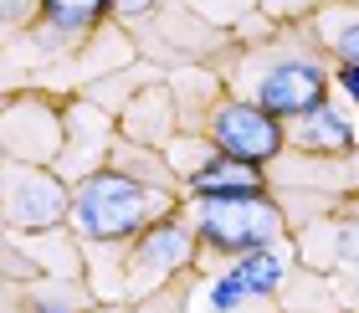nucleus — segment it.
<instances>
[{"mask_svg": "<svg viewBox=\"0 0 359 313\" xmlns=\"http://www.w3.org/2000/svg\"><path fill=\"white\" fill-rule=\"evenodd\" d=\"M159 211H165V190L139 185V180L123 175V170H97L72 195V221L88 241L139 237L144 226H154Z\"/></svg>", "mask_w": 359, "mask_h": 313, "instance_id": "1", "label": "nucleus"}, {"mask_svg": "<svg viewBox=\"0 0 359 313\" xmlns=\"http://www.w3.org/2000/svg\"><path fill=\"white\" fill-rule=\"evenodd\" d=\"M195 237L216 252H267V246L283 237V211H277L267 195H247V201H201V216H195Z\"/></svg>", "mask_w": 359, "mask_h": 313, "instance_id": "2", "label": "nucleus"}, {"mask_svg": "<svg viewBox=\"0 0 359 313\" xmlns=\"http://www.w3.org/2000/svg\"><path fill=\"white\" fill-rule=\"evenodd\" d=\"M283 124L272 119V113H262L252 103V98H231V103L216 108V119H210V149L226 154V159H241V164H272L277 154H283Z\"/></svg>", "mask_w": 359, "mask_h": 313, "instance_id": "3", "label": "nucleus"}, {"mask_svg": "<svg viewBox=\"0 0 359 313\" xmlns=\"http://www.w3.org/2000/svg\"><path fill=\"white\" fill-rule=\"evenodd\" d=\"M323 88H329V72H323L313 57H283V62H272V67L257 77L252 103L283 124V119L313 113L323 103Z\"/></svg>", "mask_w": 359, "mask_h": 313, "instance_id": "4", "label": "nucleus"}, {"mask_svg": "<svg viewBox=\"0 0 359 313\" xmlns=\"http://www.w3.org/2000/svg\"><path fill=\"white\" fill-rule=\"evenodd\" d=\"M190 246H195V226L180 221V216H165V221L144 226L134 252H128V288L154 293L165 277H175L190 262Z\"/></svg>", "mask_w": 359, "mask_h": 313, "instance_id": "5", "label": "nucleus"}, {"mask_svg": "<svg viewBox=\"0 0 359 313\" xmlns=\"http://www.w3.org/2000/svg\"><path fill=\"white\" fill-rule=\"evenodd\" d=\"M283 272H287V262L272 252H247L236 262V267H226V277H216L210 283V308L216 313H231L236 303H252V298H267V293L283 288Z\"/></svg>", "mask_w": 359, "mask_h": 313, "instance_id": "6", "label": "nucleus"}, {"mask_svg": "<svg viewBox=\"0 0 359 313\" xmlns=\"http://www.w3.org/2000/svg\"><path fill=\"white\" fill-rule=\"evenodd\" d=\"M62 185L46 175H31V170H15L11 185H6V216L26 232H41V226H57L62 216Z\"/></svg>", "mask_w": 359, "mask_h": 313, "instance_id": "7", "label": "nucleus"}, {"mask_svg": "<svg viewBox=\"0 0 359 313\" xmlns=\"http://www.w3.org/2000/svg\"><path fill=\"white\" fill-rule=\"evenodd\" d=\"M190 195L195 201H247V195H262V175L252 164L210 149V159L190 175Z\"/></svg>", "mask_w": 359, "mask_h": 313, "instance_id": "8", "label": "nucleus"}, {"mask_svg": "<svg viewBox=\"0 0 359 313\" xmlns=\"http://www.w3.org/2000/svg\"><path fill=\"white\" fill-rule=\"evenodd\" d=\"M298 149H313V154H349L354 149V128L344 119V108H334L329 98L298 119Z\"/></svg>", "mask_w": 359, "mask_h": 313, "instance_id": "9", "label": "nucleus"}, {"mask_svg": "<svg viewBox=\"0 0 359 313\" xmlns=\"http://www.w3.org/2000/svg\"><path fill=\"white\" fill-rule=\"evenodd\" d=\"M108 0H41V15L52 26H46V41H67V36H83L103 21Z\"/></svg>", "mask_w": 359, "mask_h": 313, "instance_id": "10", "label": "nucleus"}, {"mask_svg": "<svg viewBox=\"0 0 359 313\" xmlns=\"http://www.w3.org/2000/svg\"><path fill=\"white\" fill-rule=\"evenodd\" d=\"M323 31H329V46L339 52V62L359 67V11H334Z\"/></svg>", "mask_w": 359, "mask_h": 313, "instance_id": "11", "label": "nucleus"}, {"mask_svg": "<svg viewBox=\"0 0 359 313\" xmlns=\"http://www.w3.org/2000/svg\"><path fill=\"white\" fill-rule=\"evenodd\" d=\"M41 0H0V21H31Z\"/></svg>", "mask_w": 359, "mask_h": 313, "instance_id": "12", "label": "nucleus"}, {"mask_svg": "<svg viewBox=\"0 0 359 313\" xmlns=\"http://www.w3.org/2000/svg\"><path fill=\"white\" fill-rule=\"evenodd\" d=\"M118 15H144V11H154V0H108Z\"/></svg>", "mask_w": 359, "mask_h": 313, "instance_id": "13", "label": "nucleus"}, {"mask_svg": "<svg viewBox=\"0 0 359 313\" xmlns=\"http://www.w3.org/2000/svg\"><path fill=\"white\" fill-rule=\"evenodd\" d=\"M339 88H344L354 103H359V67H339Z\"/></svg>", "mask_w": 359, "mask_h": 313, "instance_id": "14", "label": "nucleus"}]
</instances>
